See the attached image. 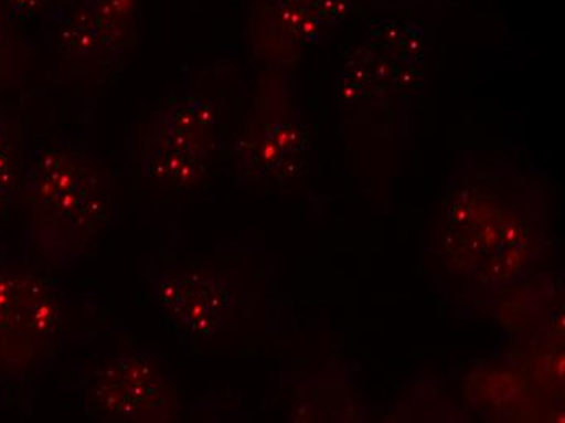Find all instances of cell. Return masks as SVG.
Returning a JSON list of instances; mask_svg holds the SVG:
<instances>
[{
	"mask_svg": "<svg viewBox=\"0 0 565 423\" xmlns=\"http://www.w3.org/2000/svg\"><path fill=\"white\" fill-rule=\"evenodd\" d=\"M22 195L34 251L53 266H72L111 220V180L102 165L71 146L38 147L25 157Z\"/></svg>",
	"mask_w": 565,
	"mask_h": 423,
	"instance_id": "1",
	"label": "cell"
},
{
	"mask_svg": "<svg viewBox=\"0 0 565 423\" xmlns=\"http://www.w3.org/2000/svg\"><path fill=\"white\" fill-rule=\"evenodd\" d=\"M61 294L43 271L0 263V377L23 378L53 353Z\"/></svg>",
	"mask_w": 565,
	"mask_h": 423,
	"instance_id": "2",
	"label": "cell"
},
{
	"mask_svg": "<svg viewBox=\"0 0 565 423\" xmlns=\"http://www.w3.org/2000/svg\"><path fill=\"white\" fill-rule=\"evenodd\" d=\"M89 395L103 417L120 422H167L175 399L163 371L145 357L103 363L92 377Z\"/></svg>",
	"mask_w": 565,
	"mask_h": 423,
	"instance_id": "3",
	"label": "cell"
},
{
	"mask_svg": "<svg viewBox=\"0 0 565 423\" xmlns=\"http://www.w3.org/2000/svg\"><path fill=\"white\" fill-rule=\"evenodd\" d=\"M161 308L189 331L212 336L231 315L230 290L215 278L199 273H168L158 281Z\"/></svg>",
	"mask_w": 565,
	"mask_h": 423,
	"instance_id": "4",
	"label": "cell"
},
{
	"mask_svg": "<svg viewBox=\"0 0 565 423\" xmlns=\"http://www.w3.org/2000/svg\"><path fill=\"white\" fill-rule=\"evenodd\" d=\"M212 123V113L203 103L178 99L154 116L153 130L147 142L203 158L206 155L205 134Z\"/></svg>",
	"mask_w": 565,
	"mask_h": 423,
	"instance_id": "5",
	"label": "cell"
},
{
	"mask_svg": "<svg viewBox=\"0 0 565 423\" xmlns=\"http://www.w3.org/2000/svg\"><path fill=\"white\" fill-rule=\"evenodd\" d=\"M143 173L158 182L189 188L199 181L203 173V158L194 157L184 151L161 149L153 144H143Z\"/></svg>",
	"mask_w": 565,
	"mask_h": 423,
	"instance_id": "6",
	"label": "cell"
},
{
	"mask_svg": "<svg viewBox=\"0 0 565 423\" xmlns=\"http://www.w3.org/2000/svg\"><path fill=\"white\" fill-rule=\"evenodd\" d=\"M23 165L25 157L17 144L12 124L0 116V219L22 195Z\"/></svg>",
	"mask_w": 565,
	"mask_h": 423,
	"instance_id": "7",
	"label": "cell"
},
{
	"mask_svg": "<svg viewBox=\"0 0 565 423\" xmlns=\"http://www.w3.org/2000/svg\"><path fill=\"white\" fill-rule=\"evenodd\" d=\"M85 9L95 19L105 46L111 47L122 36L124 27L136 15L137 0H88Z\"/></svg>",
	"mask_w": 565,
	"mask_h": 423,
	"instance_id": "8",
	"label": "cell"
},
{
	"mask_svg": "<svg viewBox=\"0 0 565 423\" xmlns=\"http://www.w3.org/2000/svg\"><path fill=\"white\" fill-rule=\"evenodd\" d=\"M61 41L65 50L77 60L95 56L99 51L106 50L98 25L88 10H78L68 19L61 31Z\"/></svg>",
	"mask_w": 565,
	"mask_h": 423,
	"instance_id": "9",
	"label": "cell"
},
{
	"mask_svg": "<svg viewBox=\"0 0 565 423\" xmlns=\"http://www.w3.org/2000/svg\"><path fill=\"white\" fill-rule=\"evenodd\" d=\"M7 6L15 13H30L40 6L41 0H6Z\"/></svg>",
	"mask_w": 565,
	"mask_h": 423,
	"instance_id": "10",
	"label": "cell"
},
{
	"mask_svg": "<svg viewBox=\"0 0 565 423\" xmlns=\"http://www.w3.org/2000/svg\"><path fill=\"white\" fill-rule=\"evenodd\" d=\"M0 33H2V15H0Z\"/></svg>",
	"mask_w": 565,
	"mask_h": 423,
	"instance_id": "11",
	"label": "cell"
}]
</instances>
